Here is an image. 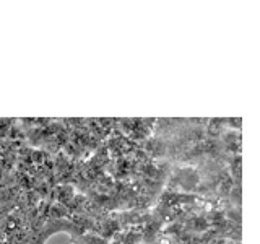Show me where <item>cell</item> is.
<instances>
[]
</instances>
